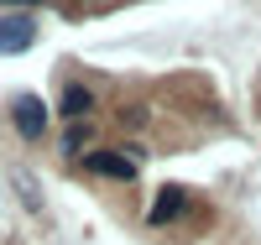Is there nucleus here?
Returning <instances> with one entry per match:
<instances>
[{
  "instance_id": "2",
  "label": "nucleus",
  "mask_w": 261,
  "mask_h": 245,
  "mask_svg": "<svg viewBox=\"0 0 261 245\" xmlns=\"http://www.w3.org/2000/svg\"><path fill=\"white\" fill-rule=\"evenodd\" d=\"M11 120H16V130L27 141H42L47 136V104H42L37 94H21L16 104H11Z\"/></svg>"
},
{
  "instance_id": "6",
  "label": "nucleus",
  "mask_w": 261,
  "mask_h": 245,
  "mask_svg": "<svg viewBox=\"0 0 261 245\" xmlns=\"http://www.w3.org/2000/svg\"><path fill=\"white\" fill-rule=\"evenodd\" d=\"M11 183H16V193H21V198H27V209H42V193H37V183H32V172L11 167Z\"/></svg>"
},
{
  "instance_id": "3",
  "label": "nucleus",
  "mask_w": 261,
  "mask_h": 245,
  "mask_svg": "<svg viewBox=\"0 0 261 245\" xmlns=\"http://www.w3.org/2000/svg\"><path fill=\"white\" fill-rule=\"evenodd\" d=\"M32 21L27 16H0V52H27L32 47Z\"/></svg>"
},
{
  "instance_id": "8",
  "label": "nucleus",
  "mask_w": 261,
  "mask_h": 245,
  "mask_svg": "<svg viewBox=\"0 0 261 245\" xmlns=\"http://www.w3.org/2000/svg\"><path fill=\"white\" fill-rule=\"evenodd\" d=\"M0 6H37V0H0Z\"/></svg>"
},
{
  "instance_id": "4",
  "label": "nucleus",
  "mask_w": 261,
  "mask_h": 245,
  "mask_svg": "<svg viewBox=\"0 0 261 245\" xmlns=\"http://www.w3.org/2000/svg\"><path fill=\"white\" fill-rule=\"evenodd\" d=\"M183 209H188V193H183V188H162V193H157V204H151V214H146V219H151V225H167V219H178Z\"/></svg>"
},
{
  "instance_id": "1",
  "label": "nucleus",
  "mask_w": 261,
  "mask_h": 245,
  "mask_svg": "<svg viewBox=\"0 0 261 245\" xmlns=\"http://www.w3.org/2000/svg\"><path fill=\"white\" fill-rule=\"evenodd\" d=\"M84 167H89L94 177H110V183H130L136 167H141V151H89Z\"/></svg>"
},
{
  "instance_id": "5",
  "label": "nucleus",
  "mask_w": 261,
  "mask_h": 245,
  "mask_svg": "<svg viewBox=\"0 0 261 245\" xmlns=\"http://www.w3.org/2000/svg\"><path fill=\"white\" fill-rule=\"evenodd\" d=\"M89 110H94V94H89L84 84H68V89H63V115H68V120L89 115Z\"/></svg>"
},
{
  "instance_id": "7",
  "label": "nucleus",
  "mask_w": 261,
  "mask_h": 245,
  "mask_svg": "<svg viewBox=\"0 0 261 245\" xmlns=\"http://www.w3.org/2000/svg\"><path fill=\"white\" fill-rule=\"evenodd\" d=\"M84 141H89V125H84V120H73V130H68V136H63V151H68V157H73V151H79Z\"/></svg>"
}]
</instances>
